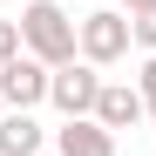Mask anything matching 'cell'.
I'll return each instance as SVG.
<instances>
[{
	"instance_id": "3",
	"label": "cell",
	"mask_w": 156,
	"mask_h": 156,
	"mask_svg": "<svg viewBox=\"0 0 156 156\" xmlns=\"http://www.w3.org/2000/svg\"><path fill=\"white\" fill-rule=\"evenodd\" d=\"M48 102L61 109V122L95 115V102H102V68H95V61H68V68H55V82H48Z\"/></svg>"
},
{
	"instance_id": "9",
	"label": "cell",
	"mask_w": 156,
	"mask_h": 156,
	"mask_svg": "<svg viewBox=\"0 0 156 156\" xmlns=\"http://www.w3.org/2000/svg\"><path fill=\"white\" fill-rule=\"evenodd\" d=\"M14 55H27V48H20V20H0V68H7Z\"/></svg>"
},
{
	"instance_id": "2",
	"label": "cell",
	"mask_w": 156,
	"mask_h": 156,
	"mask_svg": "<svg viewBox=\"0 0 156 156\" xmlns=\"http://www.w3.org/2000/svg\"><path fill=\"white\" fill-rule=\"evenodd\" d=\"M129 48H136V41H129V14H122V7H88V14H82V61L115 68Z\"/></svg>"
},
{
	"instance_id": "11",
	"label": "cell",
	"mask_w": 156,
	"mask_h": 156,
	"mask_svg": "<svg viewBox=\"0 0 156 156\" xmlns=\"http://www.w3.org/2000/svg\"><path fill=\"white\" fill-rule=\"evenodd\" d=\"M109 7H122V14H143V7H156V0H109Z\"/></svg>"
},
{
	"instance_id": "8",
	"label": "cell",
	"mask_w": 156,
	"mask_h": 156,
	"mask_svg": "<svg viewBox=\"0 0 156 156\" xmlns=\"http://www.w3.org/2000/svg\"><path fill=\"white\" fill-rule=\"evenodd\" d=\"M129 41H136L143 55H156V7H143V14H129Z\"/></svg>"
},
{
	"instance_id": "1",
	"label": "cell",
	"mask_w": 156,
	"mask_h": 156,
	"mask_svg": "<svg viewBox=\"0 0 156 156\" xmlns=\"http://www.w3.org/2000/svg\"><path fill=\"white\" fill-rule=\"evenodd\" d=\"M20 48L48 68L82 61V14H68L61 0H27L20 7Z\"/></svg>"
},
{
	"instance_id": "6",
	"label": "cell",
	"mask_w": 156,
	"mask_h": 156,
	"mask_svg": "<svg viewBox=\"0 0 156 156\" xmlns=\"http://www.w3.org/2000/svg\"><path fill=\"white\" fill-rule=\"evenodd\" d=\"M55 156H115V136L95 115H75V122L55 129Z\"/></svg>"
},
{
	"instance_id": "7",
	"label": "cell",
	"mask_w": 156,
	"mask_h": 156,
	"mask_svg": "<svg viewBox=\"0 0 156 156\" xmlns=\"http://www.w3.org/2000/svg\"><path fill=\"white\" fill-rule=\"evenodd\" d=\"M48 149V129L34 122V109H7L0 115V156H41Z\"/></svg>"
},
{
	"instance_id": "5",
	"label": "cell",
	"mask_w": 156,
	"mask_h": 156,
	"mask_svg": "<svg viewBox=\"0 0 156 156\" xmlns=\"http://www.w3.org/2000/svg\"><path fill=\"white\" fill-rule=\"evenodd\" d=\"M143 115H149V102H143V88H136V82H102V102H95V122L109 129V136H115V129H136Z\"/></svg>"
},
{
	"instance_id": "4",
	"label": "cell",
	"mask_w": 156,
	"mask_h": 156,
	"mask_svg": "<svg viewBox=\"0 0 156 156\" xmlns=\"http://www.w3.org/2000/svg\"><path fill=\"white\" fill-rule=\"evenodd\" d=\"M48 82H55V68H48V61L14 55L7 68H0V102H7V109H41V102H48Z\"/></svg>"
},
{
	"instance_id": "10",
	"label": "cell",
	"mask_w": 156,
	"mask_h": 156,
	"mask_svg": "<svg viewBox=\"0 0 156 156\" xmlns=\"http://www.w3.org/2000/svg\"><path fill=\"white\" fill-rule=\"evenodd\" d=\"M136 88H143V102H149V115H156V55H143V68H136Z\"/></svg>"
},
{
	"instance_id": "12",
	"label": "cell",
	"mask_w": 156,
	"mask_h": 156,
	"mask_svg": "<svg viewBox=\"0 0 156 156\" xmlns=\"http://www.w3.org/2000/svg\"><path fill=\"white\" fill-rule=\"evenodd\" d=\"M0 115H7V102H0Z\"/></svg>"
},
{
	"instance_id": "13",
	"label": "cell",
	"mask_w": 156,
	"mask_h": 156,
	"mask_svg": "<svg viewBox=\"0 0 156 156\" xmlns=\"http://www.w3.org/2000/svg\"><path fill=\"white\" fill-rule=\"evenodd\" d=\"M41 156H55V149H41Z\"/></svg>"
}]
</instances>
